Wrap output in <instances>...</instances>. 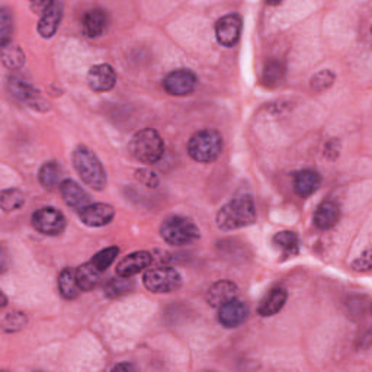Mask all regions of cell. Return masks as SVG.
I'll list each match as a JSON object with an SVG mask.
<instances>
[{
  "mask_svg": "<svg viewBox=\"0 0 372 372\" xmlns=\"http://www.w3.org/2000/svg\"><path fill=\"white\" fill-rule=\"evenodd\" d=\"M128 279L130 278H122V276L111 279L105 285V294L108 295V297H111V298L119 297L122 294H127L133 288V283Z\"/></svg>",
  "mask_w": 372,
  "mask_h": 372,
  "instance_id": "cell-30",
  "label": "cell"
},
{
  "mask_svg": "<svg viewBox=\"0 0 372 372\" xmlns=\"http://www.w3.org/2000/svg\"><path fill=\"white\" fill-rule=\"evenodd\" d=\"M50 5H51V2H34V3H31V9L34 12L43 15L48 9Z\"/></svg>",
  "mask_w": 372,
  "mask_h": 372,
  "instance_id": "cell-36",
  "label": "cell"
},
{
  "mask_svg": "<svg viewBox=\"0 0 372 372\" xmlns=\"http://www.w3.org/2000/svg\"><path fill=\"white\" fill-rule=\"evenodd\" d=\"M27 325V315L21 311H12L6 314L3 318V330L8 333H13L24 329Z\"/></svg>",
  "mask_w": 372,
  "mask_h": 372,
  "instance_id": "cell-32",
  "label": "cell"
},
{
  "mask_svg": "<svg viewBox=\"0 0 372 372\" xmlns=\"http://www.w3.org/2000/svg\"><path fill=\"white\" fill-rule=\"evenodd\" d=\"M197 82V76L191 70L179 68L165 77L163 86L165 91L172 96H186L195 91Z\"/></svg>",
  "mask_w": 372,
  "mask_h": 372,
  "instance_id": "cell-9",
  "label": "cell"
},
{
  "mask_svg": "<svg viewBox=\"0 0 372 372\" xmlns=\"http://www.w3.org/2000/svg\"><path fill=\"white\" fill-rule=\"evenodd\" d=\"M82 27L87 37L98 38L106 31V27H108V15L102 9L87 10L83 16Z\"/></svg>",
  "mask_w": 372,
  "mask_h": 372,
  "instance_id": "cell-19",
  "label": "cell"
},
{
  "mask_svg": "<svg viewBox=\"0 0 372 372\" xmlns=\"http://www.w3.org/2000/svg\"><path fill=\"white\" fill-rule=\"evenodd\" d=\"M73 166L80 179L95 191H102L106 186V173L96 154L84 146H79L73 151Z\"/></svg>",
  "mask_w": 372,
  "mask_h": 372,
  "instance_id": "cell-2",
  "label": "cell"
},
{
  "mask_svg": "<svg viewBox=\"0 0 372 372\" xmlns=\"http://www.w3.org/2000/svg\"><path fill=\"white\" fill-rule=\"evenodd\" d=\"M32 225L41 235L59 236L64 232L66 218L61 214V211L52 207H44L34 212Z\"/></svg>",
  "mask_w": 372,
  "mask_h": 372,
  "instance_id": "cell-7",
  "label": "cell"
},
{
  "mask_svg": "<svg viewBox=\"0 0 372 372\" xmlns=\"http://www.w3.org/2000/svg\"><path fill=\"white\" fill-rule=\"evenodd\" d=\"M153 262V255L149 252H134L124 258L115 268L118 276L131 278L147 269Z\"/></svg>",
  "mask_w": 372,
  "mask_h": 372,
  "instance_id": "cell-12",
  "label": "cell"
},
{
  "mask_svg": "<svg viewBox=\"0 0 372 372\" xmlns=\"http://www.w3.org/2000/svg\"><path fill=\"white\" fill-rule=\"evenodd\" d=\"M334 82V75L330 72V70H322L314 77L311 79V87L315 92H323L333 84Z\"/></svg>",
  "mask_w": 372,
  "mask_h": 372,
  "instance_id": "cell-33",
  "label": "cell"
},
{
  "mask_svg": "<svg viewBox=\"0 0 372 372\" xmlns=\"http://www.w3.org/2000/svg\"><path fill=\"white\" fill-rule=\"evenodd\" d=\"M13 31V17L9 9L2 8L0 10V45H6L10 41V35Z\"/></svg>",
  "mask_w": 372,
  "mask_h": 372,
  "instance_id": "cell-31",
  "label": "cell"
},
{
  "mask_svg": "<svg viewBox=\"0 0 372 372\" xmlns=\"http://www.w3.org/2000/svg\"><path fill=\"white\" fill-rule=\"evenodd\" d=\"M0 295H2V307H6L8 304V299H6V295L3 292H0Z\"/></svg>",
  "mask_w": 372,
  "mask_h": 372,
  "instance_id": "cell-38",
  "label": "cell"
},
{
  "mask_svg": "<svg viewBox=\"0 0 372 372\" xmlns=\"http://www.w3.org/2000/svg\"><path fill=\"white\" fill-rule=\"evenodd\" d=\"M130 153L140 163L154 165L163 157L165 143L157 131L144 128L134 134L131 138Z\"/></svg>",
  "mask_w": 372,
  "mask_h": 372,
  "instance_id": "cell-3",
  "label": "cell"
},
{
  "mask_svg": "<svg viewBox=\"0 0 372 372\" xmlns=\"http://www.w3.org/2000/svg\"><path fill=\"white\" fill-rule=\"evenodd\" d=\"M38 176H40L41 185L45 189L52 191V189H56V188H60L63 170H61V166L57 162H47L40 169V174Z\"/></svg>",
  "mask_w": 372,
  "mask_h": 372,
  "instance_id": "cell-24",
  "label": "cell"
},
{
  "mask_svg": "<svg viewBox=\"0 0 372 372\" xmlns=\"http://www.w3.org/2000/svg\"><path fill=\"white\" fill-rule=\"evenodd\" d=\"M117 83V73L110 64H96L87 73V84L94 92H108Z\"/></svg>",
  "mask_w": 372,
  "mask_h": 372,
  "instance_id": "cell-11",
  "label": "cell"
},
{
  "mask_svg": "<svg viewBox=\"0 0 372 372\" xmlns=\"http://www.w3.org/2000/svg\"><path fill=\"white\" fill-rule=\"evenodd\" d=\"M218 322L221 326L227 329H235L239 327L246 322L247 315H249V308L240 299H233L230 303L224 304L223 307L218 308Z\"/></svg>",
  "mask_w": 372,
  "mask_h": 372,
  "instance_id": "cell-13",
  "label": "cell"
},
{
  "mask_svg": "<svg viewBox=\"0 0 372 372\" xmlns=\"http://www.w3.org/2000/svg\"><path fill=\"white\" fill-rule=\"evenodd\" d=\"M102 271H99L95 265L89 260L76 269V279L82 291H92L94 288L98 287V283L101 281Z\"/></svg>",
  "mask_w": 372,
  "mask_h": 372,
  "instance_id": "cell-22",
  "label": "cell"
},
{
  "mask_svg": "<svg viewBox=\"0 0 372 372\" xmlns=\"http://www.w3.org/2000/svg\"><path fill=\"white\" fill-rule=\"evenodd\" d=\"M25 204V195L20 189H5L0 193V205L5 212L20 209Z\"/></svg>",
  "mask_w": 372,
  "mask_h": 372,
  "instance_id": "cell-27",
  "label": "cell"
},
{
  "mask_svg": "<svg viewBox=\"0 0 372 372\" xmlns=\"http://www.w3.org/2000/svg\"><path fill=\"white\" fill-rule=\"evenodd\" d=\"M272 243L275 244L276 249H279L283 256H294L298 253L299 240L295 232H290V230H283L274 236Z\"/></svg>",
  "mask_w": 372,
  "mask_h": 372,
  "instance_id": "cell-25",
  "label": "cell"
},
{
  "mask_svg": "<svg viewBox=\"0 0 372 372\" xmlns=\"http://www.w3.org/2000/svg\"><path fill=\"white\" fill-rule=\"evenodd\" d=\"M341 218V207L334 201H323L314 212V224L320 230H329L338 224Z\"/></svg>",
  "mask_w": 372,
  "mask_h": 372,
  "instance_id": "cell-18",
  "label": "cell"
},
{
  "mask_svg": "<svg viewBox=\"0 0 372 372\" xmlns=\"http://www.w3.org/2000/svg\"><path fill=\"white\" fill-rule=\"evenodd\" d=\"M114 371H130V369H135L131 364H118V365H115L114 368H112Z\"/></svg>",
  "mask_w": 372,
  "mask_h": 372,
  "instance_id": "cell-37",
  "label": "cell"
},
{
  "mask_svg": "<svg viewBox=\"0 0 372 372\" xmlns=\"http://www.w3.org/2000/svg\"><path fill=\"white\" fill-rule=\"evenodd\" d=\"M283 75H285V67H283V64L281 61L272 60L263 70V82L268 86H275L282 80Z\"/></svg>",
  "mask_w": 372,
  "mask_h": 372,
  "instance_id": "cell-29",
  "label": "cell"
},
{
  "mask_svg": "<svg viewBox=\"0 0 372 372\" xmlns=\"http://www.w3.org/2000/svg\"><path fill=\"white\" fill-rule=\"evenodd\" d=\"M144 287L154 294H166L176 291L182 283V276L174 268L157 267L149 269L143 276Z\"/></svg>",
  "mask_w": 372,
  "mask_h": 372,
  "instance_id": "cell-6",
  "label": "cell"
},
{
  "mask_svg": "<svg viewBox=\"0 0 372 372\" xmlns=\"http://www.w3.org/2000/svg\"><path fill=\"white\" fill-rule=\"evenodd\" d=\"M59 291L66 299H75L80 294V287L76 279V271L72 268H64L59 275Z\"/></svg>",
  "mask_w": 372,
  "mask_h": 372,
  "instance_id": "cell-23",
  "label": "cell"
},
{
  "mask_svg": "<svg viewBox=\"0 0 372 372\" xmlns=\"http://www.w3.org/2000/svg\"><path fill=\"white\" fill-rule=\"evenodd\" d=\"M2 61L9 70H20L25 63V54L20 47L9 43L2 47Z\"/></svg>",
  "mask_w": 372,
  "mask_h": 372,
  "instance_id": "cell-26",
  "label": "cell"
},
{
  "mask_svg": "<svg viewBox=\"0 0 372 372\" xmlns=\"http://www.w3.org/2000/svg\"><path fill=\"white\" fill-rule=\"evenodd\" d=\"M161 235L172 246H186L200 239V228L186 217L173 216L163 221Z\"/></svg>",
  "mask_w": 372,
  "mask_h": 372,
  "instance_id": "cell-5",
  "label": "cell"
},
{
  "mask_svg": "<svg viewBox=\"0 0 372 372\" xmlns=\"http://www.w3.org/2000/svg\"><path fill=\"white\" fill-rule=\"evenodd\" d=\"M8 89L15 99L25 102L27 105L32 106V108H37L41 111L48 110V103L43 99L41 94L38 91H35L34 87L28 82H25L22 77L20 76L9 77Z\"/></svg>",
  "mask_w": 372,
  "mask_h": 372,
  "instance_id": "cell-8",
  "label": "cell"
},
{
  "mask_svg": "<svg viewBox=\"0 0 372 372\" xmlns=\"http://www.w3.org/2000/svg\"><path fill=\"white\" fill-rule=\"evenodd\" d=\"M63 17V5L59 2H51L48 9L41 15L38 22V34L43 38H51L59 29Z\"/></svg>",
  "mask_w": 372,
  "mask_h": 372,
  "instance_id": "cell-17",
  "label": "cell"
},
{
  "mask_svg": "<svg viewBox=\"0 0 372 372\" xmlns=\"http://www.w3.org/2000/svg\"><path fill=\"white\" fill-rule=\"evenodd\" d=\"M320 174H318L315 170L311 169H306V170H301L295 174V179H294V189L295 192L299 195V197H310L313 195L318 186H320Z\"/></svg>",
  "mask_w": 372,
  "mask_h": 372,
  "instance_id": "cell-21",
  "label": "cell"
},
{
  "mask_svg": "<svg viewBox=\"0 0 372 372\" xmlns=\"http://www.w3.org/2000/svg\"><path fill=\"white\" fill-rule=\"evenodd\" d=\"M118 253H119V249H118V247H115V246L106 247V249L98 252V253L92 258L91 262L95 265V267H96L99 271L105 272V271L108 269V268L111 267V265L114 263V260L117 259Z\"/></svg>",
  "mask_w": 372,
  "mask_h": 372,
  "instance_id": "cell-28",
  "label": "cell"
},
{
  "mask_svg": "<svg viewBox=\"0 0 372 372\" xmlns=\"http://www.w3.org/2000/svg\"><path fill=\"white\" fill-rule=\"evenodd\" d=\"M60 193L64 200V202L73 209L82 211L84 207L89 205L91 198L87 192L75 181L66 179L60 185Z\"/></svg>",
  "mask_w": 372,
  "mask_h": 372,
  "instance_id": "cell-16",
  "label": "cell"
},
{
  "mask_svg": "<svg viewBox=\"0 0 372 372\" xmlns=\"http://www.w3.org/2000/svg\"><path fill=\"white\" fill-rule=\"evenodd\" d=\"M115 216V209L110 204H89L80 211V220L89 227H102L110 224Z\"/></svg>",
  "mask_w": 372,
  "mask_h": 372,
  "instance_id": "cell-14",
  "label": "cell"
},
{
  "mask_svg": "<svg viewBox=\"0 0 372 372\" xmlns=\"http://www.w3.org/2000/svg\"><path fill=\"white\" fill-rule=\"evenodd\" d=\"M223 151V137L216 130H201L195 133L189 143L188 153L198 163H211L217 161Z\"/></svg>",
  "mask_w": 372,
  "mask_h": 372,
  "instance_id": "cell-4",
  "label": "cell"
},
{
  "mask_svg": "<svg viewBox=\"0 0 372 372\" xmlns=\"http://www.w3.org/2000/svg\"><path fill=\"white\" fill-rule=\"evenodd\" d=\"M216 221L223 232L247 227L256 221V205L251 197L235 198L221 207Z\"/></svg>",
  "mask_w": 372,
  "mask_h": 372,
  "instance_id": "cell-1",
  "label": "cell"
},
{
  "mask_svg": "<svg viewBox=\"0 0 372 372\" xmlns=\"http://www.w3.org/2000/svg\"><path fill=\"white\" fill-rule=\"evenodd\" d=\"M287 298H288L287 290L282 288V287H276V288L271 290L260 301V304L258 307V313L262 317L275 315L278 311L282 310L283 306H285Z\"/></svg>",
  "mask_w": 372,
  "mask_h": 372,
  "instance_id": "cell-20",
  "label": "cell"
},
{
  "mask_svg": "<svg viewBox=\"0 0 372 372\" xmlns=\"http://www.w3.org/2000/svg\"><path fill=\"white\" fill-rule=\"evenodd\" d=\"M239 297V288L232 281H220L216 282L208 291H207V303L214 307L220 308L224 304L230 303Z\"/></svg>",
  "mask_w": 372,
  "mask_h": 372,
  "instance_id": "cell-15",
  "label": "cell"
},
{
  "mask_svg": "<svg viewBox=\"0 0 372 372\" xmlns=\"http://www.w3.org/2000/svg\"><path fill=\"white\" fill-rule=\"evenodd\" d=\"M137 179L146 185L147 188H156L158 185V178H157V174L149 169H140L137 170Z\"/></svg>",
  "mask_w": 372,
  "mask_h": 372,
  "instance_id": "cell-34",
  "label": "cell"
},
{
  "mask_svg": "<svg viewBox=\"0 0 372 372\" xmlns=\"http://www.w3.org/2000/svg\"><path fill=\"white\" fill-rule=\"evenodd\" d=\"M241 34V17L236 13L223 16L216 24L217 41L224 47H233Z\"/></svg>",
  "mask_w": 372,
  "mask_h": 372,
  "instance_id": "cell-10",
  "label": "cell"
},
{
  "mask_svg": "<svg viewBox=\"0 0 372 372\" xmlns=\"http://www.w3.org/2000/svg\"><path fill=\"white\" fill-rule=\"evenodd\" d=\"M353 269L355 271H369L371 269V252L366 251L355 263H353Z\"/></svg>",
  "mask_w": 372,
  "mask_h": 372,
  "instance_id": "cell-35",
  "label": "cell"
}]
</instances>
